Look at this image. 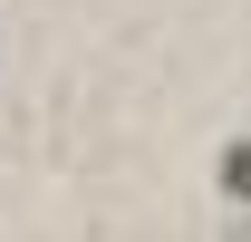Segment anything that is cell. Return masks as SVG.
Instances as JSON below:
<instances>
[{"mask_svg": "<svg viewBox=\"0 0 251 242\" xmlns=\"http://www.w3.org/2000/svg\"><path fill=\"white\" fill-rule=\"evenodd\" d=\"M222 194L251 204V136H242V146H222Z\"/></svg>", "mask_w": 251, "mask_h": 242, "instance_id": "1", "label": "cell"}]
</instances>
